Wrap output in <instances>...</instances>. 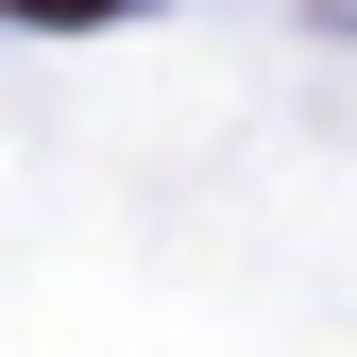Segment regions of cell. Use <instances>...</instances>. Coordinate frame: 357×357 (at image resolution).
<instances>
[{
	"instance_id": "6da1fadb",
	"label": "cell",
	"mask_w": 357,
	"mask_h": 357,
	"mask_svg": "<svg viewBox=\"0 0 357 357\" xmlns=\"http://www.w3.org/2000/svg\"><path fill=\"white\" fill-rule=\"evenodd\" d=\"M17 17H102V0H17Z\"/></svg>"
}]
</instances>
